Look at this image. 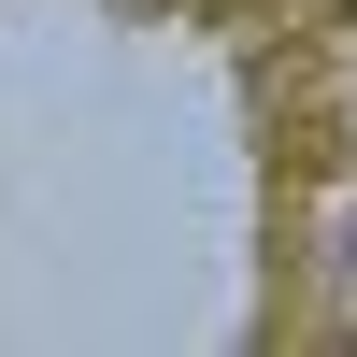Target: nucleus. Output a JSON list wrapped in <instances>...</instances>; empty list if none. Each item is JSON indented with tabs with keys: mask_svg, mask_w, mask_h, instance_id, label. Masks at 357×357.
<instances>
[{
	"mask_svg": "<svg viewBox=\"0 0 357 357\" xmlns=\"http://www.w3.org/2000/svg\"><path fill=\"white\" fill-rule=\"evenodd\" d=\"M343 257H357V229H343Z\"/></svg>",
	"mask_w": 357,
	"mask_h": 357,
	"instance_id": "obj_1",
	"label": "nucleus"
}]
</instances>
